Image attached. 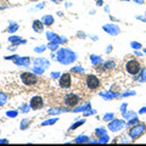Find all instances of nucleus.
I'll list each match as a JSON object with an SVG mask.
<instances>
[{"mask_svg":"<svg viewBox=\"0 0 146 146\" xmlns=\"http://www.w3.org/2000/svg\"><path fill=\"white\" fill-rule=\"evenodd\" d=\"M125 70H127V72L129 73V74L136 76L140 72V70H141V63L138 60H135V58H133V60H129L125 63Z\"/></svg>","mask_w":146,"mask_h":146,"instance_id":"obj_1","label":"nucleus"},{"mask_svg":"<svg viewBox=\"0 0 146 146\" xmlns=\"http://www.w3.org/2000/svg\"><path fill=\"white\" fill-rule=\"evenodd\" d=\"M21 79H22V83L25 85H28V86H32V85H35L38 83L39 78L36 77L33 73H29V72H23L21 74Z\"/></svg>","mask_w":146,"mask_h":146,"instance_id":"obj_2","label":"nucleus"},{"mask_svg":"<svg viewBox=\"0 0 146 146\" xmlns=\"http://www.w3.org/2000/svg\"><path fill=\"white\" fill-rule=\"evenodd\" d=\"M85 84L88 86V89H90V90H96L100 88V85H101L100 79L94 74H88L85 77Z\"/></svg>","mask_w":146,"mask_h":146,"instance_id":"obj_3","label":"nucleus"},{"mask_svg":"<svg viewBox=\"0 0 146 146\" xmlns=\"http://www.w3.org/2000/svg\"><path fill=\"white\" fill-rule=\"evenodd\" d=\"M79 101H80V98L77 94H73V93L67 94L65 96V99H63V102H65V105H66V106H68V107L77 106Z\"/></svg>","mask_w":146,"mask_h":146,"instance_id":"obj_4","label":"nucleus"},{"mask_svg":"<svg viewBox=\"0 0 146 146\" xmlns=\"http://www.w3.org/2000/svg\"><path fill=\"white\" fill-rule=\"evenodd\" d=\"M58 84L62 89H70L72 86V77L70 73H63L60 80H58Z\"/></svg>","mask_w":146,"mask_h":146,"instance_id":"obj_5","label":"nucleus"},{"mask_svg":"<svg viewBox=\"0 0 146 146\" xmlns=\"http://www.w3.org/2000/svg\"><path fill=\"white\" fill-rule=\"evenodd\" d=\"M31 107L33 110H40L44 107V100L42 96H34L31 100Z\"/></svg>","mask_w":146,"mask_h":146,"instance_id":"obj_6","label":"nucleus"},{"mask_svg":"<svg viewBox=\"0 0 146 146\" xmlns=\"http://www.w3.org/2000/svg\"><path fill=\"white\" fill-rule=\"evenodd\" d=\"M7 102V95L4 93H0V106H4Z\"/></svg>","mask_w":146,"mask_h":146,"instance_id":"obj_7","label":"nucleus"},{"mask_svg":"<svg viewBox=\"0 0 146 146\" xmlns=\"http://www.w3.org/2000/svg\"><path fill=\"white\" fill-rule=\"evenodd\" d=\"M33 1H35V0H33Z\"/></svg>","mask_w":146,"mask_h":146,"instance_id":"obj_8","label":"nucleus"}]
</instances>
